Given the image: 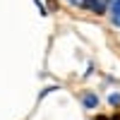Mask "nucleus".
Listing matches in <instances>:
<instances>
[{"label": "nucleus", "instance_id": "nucleus-4", "mask_svg": "<svg viewBox=\"0 0 120 120\" xmlns=\"http://www.w3.org/2000/svg\"><path fill=\"white\" fill-rule=\"evenodd\" d=\"M70 3H72V5H79V0H70Z\"/></svg>", "mask_w": 120, "mask_h": 120}, {"label": "nucleus", "instance_id": "nucleus-1", "mask_svg": "<svg viewBox=\"0 0 120 120\" xmlns=\"http://www.w3.org/2000/svg\"><path fill=\"white\" fill-rule=\"evenodd\" d=\"M77 7H82V10H89V12H106L108 10V0H79V5Z\"/></svg>", "mask_w": 120, "mask_h": 120}, {"label": "nucleus", "instance_id": "nucleus-3", "mask_svg": "<svg viewBox=\"0 0 120 120\" xmlns=\"http://www.w3.org/2000/svg\"><path fill=\"white\" fill-rule=\"evenodd\" d=\"M84 103H86V108H94V106H98V98L94 94H84Z\"/></svg>", "mask_w": 120, "mask_h": 120}, {"label": "nucleus", "instance_id": "nucleus-2", "mask_svg": "<svg viewBox=\"0 0 120 120\" xmlns=\"http://www.w3.org/2000/svg\"><path fill=\"white\" fill-rule=\"evenodd\" d=\"M111 17H113V24L120 26V0H115V3L111 5Z\"/></svg>", "mask_w": 120, "mask_h": 120}]
</instances>
